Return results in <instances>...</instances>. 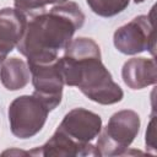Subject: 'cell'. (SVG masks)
<instances>
[{
    "instance_id": "obj_1",
    "label": "cell",
    "mask_w": 157,
    "mask_h": 157,
    "mask_svg": "<svg viewBox=\"0 0 157 157\" xmlns=\"http://www.w3.org/2000/svg\"><path fill=\"white\" fill-rule=\"evenodd\" d=\"M83 23L85 13L76 2L58 4L49 11L29 17L16 48L27 58V64L55 61L58 53L67 47Z\"/></svg>"
},
{
    "instance_id": "obj_2",
    "label": "cell",
    "mask_w": 157,
    "mask_h": 157,
    "mask_svg": "<svg viewBox=\"0 0 157 157\" xmlns=\"http://www.w3.org/2000/svg\"><path fill=\"white\" fill-rule=\"evenodd\" d=\"M59 59L64 85L76 86L91 101L109 105L123 99L124 92L101 60L99 45L91 38L72 39Z\"/></svg>"
},
{
    "instance_id": "obj_3",
    "label": "cell",
    "mask_w": 157,
    "mask_h": 157,
    "mask_svg": "<svg viewBox=\"0 0 157 157\" xmlns=\"http://www.w3.org/2000/svg\"><path fill=\"white\" fill-rule=\"evenodd\" d=\"M102 130V118L85 108L66 113L54 135L45 142L49 156H97L91 144Z\"/></svg>"
},
{
    "instance_id": "obj_4",
    "label": "cell",
    "mask_w": 157,
    "mask_h": 157,
    "mask_svg": "<svg viewBox=\"0 0 157 157\" xmlns=\"http://www.w3.org/2000/svg\"><path fill=\"white\" fill-rule=\"evenodd\" d=\"M140 130V117L136 112L124 109L114 113L94 145L97 156L124 155Z\"/></svg>"
},
{
    "instance_id": "obj_5",
    "label": "cell",
    "mask_w": 157,
    "mask_h": 157,
    "mask_svg": "<svg viewBox=\"0 0 157 157\" xmlns=\"http://www.w3.org/2000/svg\"><path fill=\"white\" fill-rule=\"evenodd\" d=\"M48 107L34 94L15 98L9 107L11 132L18 139H28L38 134L44 126Z\"/></svg>"
},
{
    "instance_id": "obj_6",
    "label": "cell",
    "mask_w": 157,
    "mask_h": 157,
    "mask_svg": "<svg viewBox=\"0 0 157 157\" xmlns=\"http://www.w3.org/2000/svg\"><path fill=\"white\" fill-rule=\"evenodd\" d=\"M114 47L123 54L135 55L148 50L155 55L156 40L153 31V7L150 15H140L119 27L113 36Z\"/></svg>"
},
{
    "instance_id": "obj_7",
    "label": "cell",
    "mask_w": 157,
    "mask_h": 157,
    "mask_svg": "<svg viewBox=\"0 0 157 157\" xmlns=\"http://www.w3.org/2000/svg\"><path fill=\"white\" fill-rule=\"evenodd\" d=\"M28 67L34 86L33 94L37 96L49 110L55 109L61 102L64 86L59 58L52 63L28 64Z\"/></svg>"
},
{
    "instance_id": "obj_8",
    "label": "cell",
    "mask_w": 157,
    "mask_h": 157,
    "mask_svg": "<svg viewBox=\"0 0 157 157\" xmlns=\"http://www.w3.org/2000/svg\"><path fill=\"white\" fill-rule=\"evenodd\" d=\"M27 21V15L16 7L0 10V64L7 58V54L17 47L25 33Z\"/></svg>"
},
{
    "instance_id": "obj_9",
    "label": "cell",
    "mask_w": 157,
    "mask_h": 157,
    "mask_svg": "<svg viewBox=\"0 0 157 157\" xmlns=\"http://www.w3.org/2000/svg\"><path fill=\"white\" fill-rule=\"evenodd\" d=\"M155 59L132 58L129 59L121 70L123 81L131 90H141L147 86L155 85L157 81Z\"/></svg>"
},
{
    "instance_id": "obj_10",
    "label": "cell",
    "mask_w": 157,
    "mask_h": 157,
    "mask_svg": "<svg viewBox=\"0 0 157 157\" xmlns=\"http://www.w3.org/2000/svg\"><path fill=\"white\" fill-rule=\"evenodd\" d=\"M31 77L28 64L18 58H6L0 66V81L9 91L23 88Z\"/></svg>"
},
{
    "instance_id": "obj_11",
    "label": "cell",
    "mask_w": 157,
    "mask_h": 157,
    "mask_svg": "<svg viewBox=\"0 0 157 157\" xmlns=\"http://www.w3.org/2000/svg\"><path fill=\"white\" fill-rule=\"evenodd\" d=\"M90 9L98 16L113 17L124 11L130 0H86Z\"/></svg>"
},
{
    "instance_id": "obj_12",
    "label": "cell",
    "mask_w": 157,
    "mask_h": 157,
    "mask_svg": "<svg viewBox=\"0 0 157 157\" xmlns=\"http://www.w3.org/2000/svg\"><path fill=\"white\" fill-rule=\"evenodd\" d=\"M15 7L21 10L22 12H31V11H44L45 6L49 5V0H13Z\"/></svg>"
},
{
    "instance_id": "obj_13",
    "label": "cell",
    "mask_w": 157,
    "mask_h": 157,
    "mask_svg": "<svg viewBox=\"0 0 157 157\" xmlns=\"http://www.w3.org/2000/svg\"><path fill=\"white\" fill-rule=\"evenodd\" d=\"M145 0H134V2H136V4H140V2H144Z\"/></svg>"
}]
</instances>
